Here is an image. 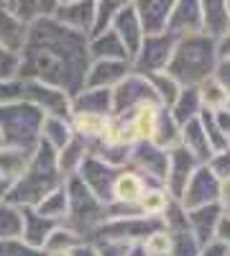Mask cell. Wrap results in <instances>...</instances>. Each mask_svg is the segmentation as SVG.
<instances>
[{
	"mask_svg": "<svg viewBox=\"0 0 230 256\" xmlns=\"http://www.w3.org/2000/svg\"><path fill=\"white\" fill-rule=\"evenodd\" d=\"M151 184L146 182L141 174H136L133 169H120L118 177H115V184H113V200L110 202H123V205H138V200L146 195V190ZM108 202V205H110Z\"/></svg>",
	"mask_w": 230,
	"mask_h": 256,
	"instance_id": "obj_22",
	"label": "cell"
},
{
	"mask_svg": "<svg viewBox=\"0 0 230 256\" xmlns=\"http://www.w3.org/2000/svg\"><path fill=\"white\" fill-rule=\"evenodd\" d=\"M205 166L210 169V174H213L220 184L228 182V180H230V148H225V152H215L210 159H207Z\"/></svg>",
	"mask_w": 230,
	"mask_h": 256,
	"instance_id": "obj_41",
	"label": "cell"
},
{
	"mask_svg": "<svg viewBox=\"0 0 230 256\" xmlns=\"http://www.w3.org/2000/svg\"><path fill=\"white\" fill-rule=\"evenodd\" d=\"M179 136H182V126L174 120L169 108H159L151 144H156L159 148H164V152H172L174 146H179Z\"/></svg>",
	"mask_w": 230,
	"mask_h": 256,
	"instance_id": "obj_28",
	"label": "cell"
},
{
	"mask_svg": "<svg viewBox=\"0 0 230 256\" xmlns=\"http://www.w3.org/2000/svg\"><path fill=\"white\" fill-rule=\"evenodd\" d=\"M41 123L44 113L26 100L0 105V146L33 154L41 144Z\"/></svg>",
	"mask_w": 230,
	"mask_h": 256,
	"instance_id": "obj_4",
	"label": "cell"
},
{
	"mask_svg": "<svg viewBox=\"0 0 230 256\" xmlns=\"http://www.w3.org/2000/svg\"><path fill=\"white\" fill-rule=\"evenodd\" d=\"M8 8L23 26H31L41 18H51L56 3H44V0H8Z\"/></svg>",
	"mask_w": 230,
	"mask_h": 256,
	"instance_id": "obj_30",
	"label": "cell"
},
{
	"mask_svg": "<svg viewBox=\"0 0 230 256\" xmlns=\"http://www.w3.org/2000/svg\"><path fill=\"white\" fill-rule=\"evenodd\" d=\"M18 80L44 82L74 98L85 88L90 70L87 36L59 26L54 18H41L28 26L26 44L20 49Z\"/></svg>",
	"mask_w": 230,
	"mask_h": 256,
	"instance_id": "obj_1",
	"label": "cell"
},
{
	"mask_svg": "<svg viewBox=\"0 0 230 256\" xmlns=\"http://www.w3.org/2000/svg\"><path fill=\"white\" fill-rule=\"evenodd\" d=\"M166 166H169V152L159 148L151 141H141L131 148L128 169L141 174L151 187H164L166 180Z\"/></svg>",
	"mask_w": 230,
	"mask_h": 256,
	"instance_id": "obj_10",
	"label": "cell"
},
{
	"mask_svg": "<svg viewBox=\"0 0 230 256\" xmlns=\"http://www.w3.org/2000/svg\"><path fill=\"white\" fill-rule=\"evenodd\" d=\"M72 138H74V131L67 118H44V123H41V144L51 148L54 154L61 152Z\"/></svg>",
	"mask_w": 230,
	"mask_h": 256,
	"instance_id": "obj_29",
	"label": "cell"
},
{
	"mask_svg": "<svg viewBox=\"0 0 230 256\" xmlns=\"http://www.w3.org/2000/svg\"><path fill=\"white\" fill-rule=\"evenodd\" d=\"M20 230H23V210L3 200L0 202V241L20 238Z\"/></svg>",
	"mask_w": 230,
	"mask_h": 256,
	"instance_id": "obj_34",
	"label": "cell"
},
{
	"mask_svg": "<svg viewBox=\"0 0 230 256\" xmlns=\"http://www.w3.org/2000/svg\"><path fill=\"white\" fill-rule=\"evenodd\" d=\"M200 13H202V26H200L202 36L220 41L230 31V13L225 0H200Z\"/></svg>",
	"mask_w": 230,
	"mask_h": 256,
	"instance_id": "obj_20",
	"label": "cell"
},
{
	"mask_svg": "<svg viewBox=\"0 0 230 256\" xmlns=\"http://www.w3.org/2000/svg\"><path fill=\"white\" fill-rule=\"evenodd\" d=\"M61 184H64V177L59 174L56 154L51 148H46L44 144H38V148L28 159V166L23 169V174L8 187L5 200L15 208H36L46 195H51Z\"/></svg>",
	"mask_w": 230,
	"mask_h": 256,
	"instance_id": "obj_3",
	"label": "cell"
},
{
	"mask_svg": "<svg viewBox=\"0 0 230 256\" xmlns=\"http://www.w3.org/2000/svg\"><path fill=\"white\" fill-rule=\"evenodd\" d=\"M172 198L166 195L164 187H149L146 190V195L138 200V208H141V216L146 218H161L166 208H169Z\"/></svg>",
	"mask_w": 230,
	"mask_h": 256,
	"instance_id": "obj_37",
	"label": "cell"
},
{
	"mask_svg": "<svg viewBox=\"0 0 230 256\" xmlns=\"http://www.w3.org/2000/svg\"><path fill=\"white\" fill-rule=\"evenodd\" d=\"M202 26V13H200V0H177L169 13V24H166V34L174 38L195 36L200 34Z\"/></svg>",
	"mask_w": 230,
	"mask_h": 256,
	"instance_id": "obj_15",
	"label": "cell"
},
{
	"mask_svg": "<svg viewBox=\"0 0 230 256\" xmlns=\"http://www.w3.org/2000/svg\"><path fill=\"white\" fill-rule=\"evenodd\" d=\"M87 156H90L87 144L82 141L79 136H74L64 148H61V152H56V166H59V174L64 177V182H67L69 177H77L82 162H85Z\"/></svg>",
	"mask_w": 230,
	"mask_h": 256,
	"instance_id": "obj_27",
	"label": "cell"
},
{
	"mask_svg": "<svg viewBox=\"0 0 230 256\" xmlns=\"http://www.w3.org/2000/svg\"><path fill=\"white\" fill-rule=\"evenodd\" d=\"M174 0H138L133 3L138 24L143 28V36H159L166 34V24H169Z\"/></svg>",
	"mask_w": 230,
	"mask_h": 256,
	"instance_id": "obj_18",
	"label": "cell"
},
{
	"mask_svg": "<svg viewBox=\"0 0 230 256\" xmlns=\"http://www.w3.org/2000/svg\"><path fill=\"white\" fill-rule=\"evenodd\" d=\"M200 166L202 164L190 152H184L182 146H174L169 152V166H166V180H164L166 195L179 202L182 195H184V190H187V184H190V180H192V174L197 172Z\"/></svg>",
	"mask_w": 230,
	"mask_h": 256,
	"instance_id": "obj_11",
	"label": "cell"
},
{
	"mask_svg": "<svg viewBox=\"0 0 230 256\" xmlns=\"http://www.w3.org/2000/svg\"><path fill=\"white\" fill-rule=\"evenodd\" d=\"M218 62H220L218 46L213 38H207L202 34L184 36V38H177L166 74L179 88H200L202 82H207L215 74Z\"/></svg>",
	"mask_w": 230,
	"mask_h": 256,
	"instance_id": "obj_2",
	"label": "cell"
},
{
	"mask_svg": "<svg viewBox=\"0 0 230 256\" xmlns=\"http://www.w3.org/2000/svg\"><path fill=\"white\" fill-rule=\"evenodd\" d=\"M56 256H97V248L92 244H79L77 248L64 251V254H56Z\"/></svg>",
	"mask_w": 230,
	"mask_h": 256,
	"instance_id": "obj_51",
	"label": "cell"
},
{
	"mask_svg": "<svg viewBox=\"0 0 230 256\" xmlns=\"http://www.w3.org/2000/svg\"><path fill=\"white\" fill-rule=\"evenodd\" d=\"M179 146L184 148V152H190L200 164H207V159L213 156V148H210V144H207V136H205V131H202L200 118H195V120H190V123L182 126Z\"/></svg>",
	"mask_w": 230,
	"mask_h": 256,
	"instance_id": "obj_26",
	"label": "cell"
},
{
	"mask_svg": "<svg viewBox=\"0 0 230 256\" xmlns=\"http://www.w3.org/2000/svg\"><path fill=\"white\" fill-rule=\"evenodd\" d=\"M28 159H31V154L20 152V148L0 146V182L13 184L20 174H23V169L28 166Z\"/></svg>",
	"mask_w": 230,
	"mask_h": 256,
	"instance_id": "obj_32",
	"label": "cell"
},
{
	"mask_svg": "<svg viewBox=\"0 0 230 256\" xmlns=\"http://www.w3.org/2000/svg\"><path fill=\"white\" fill-rule=\"evenodd\" d=\"M110 92H113V116H131L141 108H161L151 82L133 72L125 74V80L118 82Z\"/></svg>",
	"mask_w": 230,
	"mask_h": 256,
	"instance_id": "obj_7",
	"label": "cell"
},
{
	"mask_svg": "<svg viewBox=\"0 0 230 256\" xmlns=\"http://www.w3.org/2000/svg\"><path fill=\"white\" fill-rule=\"evenodd\" d=\"M51 18L59 26H64L74 34L90 36L92 18H95V0H64V3H56Z\"/></svg>",
	"mask_w": 230,
	"mask_h": 256,
	"instance_id": "obj_14",
	"label": "cell"
},
{
	"mask_svg": "<svg viewBox=\"0 0 230 256\" xmlns=\"http://www.w3.org/2000/svg\"><path fill=\"white\" fill-rule=\"evenodd\" d=\"M184 212H187V228H190V233L200 246H207L210 241H215L218 226L225 216L220 205H205V208L184 210Z\"/></svg>",
	"mask_w": 230,
	"mask_h": 256,
	"instance_id": "obj_17",
	"label": "cell"
},
{
	"mask_svg": "<svg viewBox=\"0 0 230 256\" xmlns=\"http://www.w3.org/2000/svg\"><path fill=\"white\" fill-rule=\"evenodd\" d=\"M228 256H230V251H228Z\"/></svg>",
	"mask_w": 230,
	"mask_h": 256,
	"instance_id": "obj_57",
	"label": "cell"
},
{
	"mask_svg": "<svg viewBox=\"0 0 230 256\" xmlns=\"http://www.w3.org/2000/svg\"><path fill=\"white\" fill-rule=\"evenodd\" d=\"M120 6H123L120 0H97V3H95V18H92V31H90L87 38L110 31L113 20H115V13L120 10Z\"/></svg>",
	"mask_w": 230,
	"mask_h": 256,
	"instance_id": "obj_38",
	"label": "cell"
},
{
	"mask_svg": "<svg viewBox=\"0 0 230 256\" xmlns=\"http://www.w3.org/2000/svg\"><path fill=\"white\" fill-rule=\"evenodd\" d=\"M72 113H85V116L113 118V92H110V90H92V88H82V90L72 98Z\"/></svg>",
	"mask_w": 230,
	"mask_h": 256,
	"instance_id": "obj_21",
	"label": "cell"
},
{
	"mask_svg": "<svg viewBox=\"0 0 230 256\" xmlns=\"http://www.w3.org/2000/svg\"><path fill=\"white\" fill-rule=\"evenodd\" d=\"M169 113L174 116V120H177L179 126H184V123H190V120L200 118L202 102H200L197 88H182V92L177 95V100H174V105L169 108Z\"/></svg>",
	"mask_w": 230,
	"mask_h": 256,
	"instance_id": "obj_31",
	"label": "cell"
},
{
	"mask_svg": "<svg viewBox=\"0 0 230 256\" xmlns=\"http://www.w3.org/2000/svg\"><path fill=\"white\" fill-rule=\"evenodd\" d=\"M225 6H228V13H230V0H225Z\"/></svg>",
	"mask_w": 230,
	"mask_h": 256,
	"instance_id": "obj_55",
	"label": "cell"
},
{
	"mask_svg": "<svg viewBox=\"0 0 230 256\" xmlns=\"http://www.w3.org/2000/svg\"><path fill=\"white\" fill-rule=\"evenodd\" d=\"M20 210H23V230H20V241H26L33 248H44L46 238L51 236V230L59 223L41 218L33 208H20Z\"/></svg>",
	"mask_w": 230,
	"mask_h": 256,
	"instance_id": "obj_25",
	"label": "cell"
},
{
	"mask_svg": "<svg viewBox=\"0 0 230 256\" xmlns=\"http://www.w3.org/2000/svg\"><path fill=\"white\" fill-rule=\"evenodd\" d=\"M110 31L120 38V44L125 46V52H128V59L136 56L138 46L143 44V38H146L143 36V28L138 24V16H136L133 3H123L120 6V10L115 13V20H113Z\"/></svg>",
	"mask_w": 230,
	"mask_h": 256,
	"instance_id": "obj_16",
	"label": "cell"
},
{
	"mask_svg": "<svg viewBox=\"0 0 230 256\" xmlns=\"http://www.w3.org/2000/svg\"><path fill=\"white\" fill-rule=\"evenodd\" d=\"M97 256H128V246H120V244H97Z\"/></svg>",
	"mask_w": 230,
	"mask_h": 256,
	"instance_id": "obj_48",
	"label": "cell"
},
{
	"mask_svg": "<svg viewBox=\"0 0 230 256\" xmlns=\"http://www.w3.org/2000/svg\"><path fill=\"white\" fill-rule=\"evenodd\" d=\"M200 256H228V248L220 241H210L207 246L200 248Z\"/></svg>",
	"mask_w": 230,
	"mask_h": 256,
	"instance_id": "obj_50",
	"label": "cell"
},
{
	"mask_svg": "<svg viewBox=\"0 0 230 256\" xmlns=\"http://www.w3.org/2000/svg\"><path fill=\"white\" fill-rule=\"evenodd\" d=\"M0 256H46V254L41 248L28 246L20 238H8V241H0Z\"/></svg>",
	"mask_w": 230,
	"mask_h": 256,
	"instance_id": "obj_43",
	"label": "cell"
},
{
	"mask_svg": "<svg viewBox=\"0 0 230 256\" xmlns=\"http://www.w3.org/2000/svg\"><path fill=\"white\" fill-rule=\"evenodd\" d=\"M26 36H28V26H23L10 13L8 0H0V46L13 54H20V49L26 44Z\"/></svg>",
	"mask_w": 230,
	"mask_h": 256,
	"instance_id": "obj_23",
	"label": "cell"
},
{
	"mask_svg": "<svg viewBox=\"0 0 230 256\" xmlns=\"http://www.w3.org/2000/svg\"><path fill=\"white\" fill-rule=\"evenodd\" d=\"M146 80L151 82L154 95H156V100H159L161 108H172L174 100H177V95L182 92L179 84H177L169 74H166V72H159V74H154V77H146Z\"/></svg>",
	"mask_w": 230,
	"mask_h": 256,
	"instance_id": "obj_40",
	"label": "cell"
},
{
	"mask_svg": "<svg viewBox=\"0 0 230 256\" xmlns=\"http://www.w3.org/2000/svg\"><path fill=\"white\" fill-rule=\"evenodd\" d=\"M213 118H215L218 131H220V134L228 138V144H230V110H228V108H223V110L213 113Z\"/></svg>",
	"mask_w": 230,
	"mask_h": 256,
	"instance_id": "obj_47",
	"label": "cell"
},
{
	"mask_svg": "<svg viewBox=\"0 0 230 256\" xmlns=\"http://www.w3.org/2000/svg\"><path fill=\"white\" fill-rule=\"evenodd\" d=\"M174 44H177V38L169 36V34L146 36L143 44L136 52V56L131 59V72L138 74V77H154L159 72H166Z\"/></svg>",
	"mask_w": 230,
	"mask_h": 256,
	"instance_id": "obj_8",
	"label": "cell"
},
{
	"mask_svg": "<svg viewBox=\"0 0 230 256\" xmlns=\"http://www.w3.org/2000/svg\"><path fill=\"white\" fill-rule=\"evenodd\" d=\"M67 187L61 184L59 190H54L51 195H46L44 200H41L33 210L38 212L41 218H46V220H54V223H61L67 218Z\"/></svg>",
	"mask_w": 230,
	"mask_h": 256,
	"instance_id": "obj_33",
	"label": "cell"
},
{
	"mask_svg": "<svg viewBox=\"0 0 230 256\" xmlns=\"http://www.w3.org/2000/svg\"><path fill=\"white\" fill-rule=\"evenodd\" d=\"M20 74V56L0 46V82H13Z\"/></svg>",
	"mask_w": 230,
	"mask_h": 256,
	"instance_id": "obj_42",
	"label": "cell"
},
{
	"mask_svg": "<svg viewBox=\"0 0 230 256\" xmlns=\"http://www.w3.org/2000/svg\"><path fill=\"white\" fill-rule=\"evenodd\" d=\"M141 248L146 256H166L169 254V236H166V230H156L154 236L146 238V244Z\"/></svg>",
	"mask_w": 230,
	"mask_h": 256,
	"instance_id": "obj_44",
	"label": "cell"
},
{
	"mask_svg": "<svg viewBox=\"0 0 230 256\" xmlns=\"http://www.w3.org/2000/svg\"><path fill=\"white\" fill-rule=\"evenodd\" d=\"M215 46H218V59H230V31L220 41H215Z\"/></svg>",
	"mask_w": 230,
	"mask_h": 256,
	"instance_id": "obj_53",
	"label": "cell"
},
{
	"mask_svg": "<svg viewBox=\"0 0 230 256\" xmlns=\"http://www.w3.org/2000/svg\"><path fill=\"white\" fill-rule=\"evenodd\" d=\"M156 113L159 108H141L131 116H123V118H128L131 128H133V136H136V144L141 141H151L154 136V123H156Z\"/></svg>",
	"mask_w": 230,
	"mask_h": 256,
	"instance_id": "obj_39",
	"label": "cell"
},
{
	"mask_svg": "<svg viewBox=\"0 0 230 256\" xmlns=\"http://www.w3.org/2000/svg\"><path fill=\"white\" fill-rule=\"evenodd\" d=\"M215 241H220L230 251V216H223V220L218 226V233H215Z\"/></svg>",
	"mask_w": 230,
	"mask_h": 256,
	"instance_id": "obj_49",
	"label": "cell"
},
{
	"mask_svg": "<svg viewBox=\"0 0 230 256\" xmlns=\"http://www.w3.org/2000/svg\"><path fill=\"white\" fill-rule=\"evenodd\" d=\"M128 256H146V254H143V248H141V246H136V248H131V251H128Z\"/></svg>",
	"mask_w": 230,
	"mask_h": 256,
	"instance_id": "obj_54",
	"label": "cell"
},
{
	"mask_svg": "<svg viewBox=\"0 0 230 256\" xmlns=\"http://www.w3.org/2000/svg\"><path fill=\"white\" fill-rule=\"evenodd\" d=\"M118 172H120V169H113V166L102 164L95 156H87L85 162H82V166H79L77 180L85 184L102 205H108L113 200V184H115Z\"/></svg>",
	"mask_w": 230,
	"mask_h": 256,
	"instance_id": "obj_12",
	"label": "cell"
},
{
	"mask_svg": "<svg viewBox=\"0 0 230 256\" xmlns=\"http://www.w3.org/2000/svg\"><path fill=\"white\" fill-rule=\"evenodd\" d=\"M67 187V218L61 220V226L69 228L72 233L82 241H87L92 233L108 220V212H105V205H102L92 192L82 184L77 177H69L64 182Z\"/></svg>",
	"mask_w": 230,
	"mask_h": 256,
	"instance_id": "obj_5",
	"label": "cell"
},
{
	"mask_svg": "<svg viewBox=\"0 0 230 256\" xmlns=\"http://www.w3.org/2000/svg\"><path fill=\"white\" fill-rule=\"evenodd\" d=\"M20 100V80L13 82H0V105H8Z\"/></svg>",
	"mask_w": 230,
	"mask_h": 256,
	"instance_id": "obj_45",
	"label": "cell"
},
{
	"mask_svg": "<svg viewBox=\"0 0 230 256\" xmlns=\"http://www.w3.org/2000/svg\"><path fill=\"white\" fill-rule=\"evenodd\" d=\"M166 256H169V254H166Z\"/></svg>",
	"mask_w": 230,
	"mask_h": 256,
	"instance_id": "obj_58",
	"label": "cell"
},
{
	"mask_svg": "<svg viewBox=\"0 0 230 256\" xmlns=\"http://www.w3.org/2000/svg\"><path fill=\"white\" fill-rule=\"evenodd\" d=\"M156 230H164V220L161 218H146V216H136V218H118V220H105L85 244H120V246H143L146 238L154 236Z\"/></svg>",
	"mask_w": 230,
	"mask_h": 256,
	"instance_id": "obj_6",
	"label": "cell"
},
{
	"mask_svg": "<svg viewBox=\"0 0 230 256\" xmlns=\"http://www.w3.org/2000/svg\"><path fill=\"white\" fill-rule=\"evenodd\" d=\"M228 110H230V100H228Z\"/></svg>",
	"mask_w": 230,
	"mask_h": 256,
	"instance_id": "obj_56",
	"label": "cell"
},
{
	"mask_svg": "<svg viewBox=\"0 0 230 256\" xmlns=\"http://www.w3.org/2000/svg\"><path fill=\"white\" fill-rule=\"evenodd\" d=\"M20 100L31 102L36 110L44 113V118H67L72 116V98L56 88H49L44 82L20 80Z\"/></svg>",
	"mask_w": 230,
	"mask_h": 256,
	"instance_id": "obj_9",
	"label": "cell"
},
{
	"mask_svg": "<svg viewBox=\"0 0 230 256\" xmlns=\"http://www.w3.org/2000/svg\"><path fill=\"white\" fill-rule=\"evenodd\" d=\"M79 244H85L77 233H72L69 228H64V226H56L54 230H51V236L46 238V244H44V251L46 256H56V254H64V251H72V248H77Z\"/></svg>",
	"mask_w": 230,
	"mask_h": 256,
	"instance_id": "obj_35",
	"label": "cell"
},
{
	"mask_svg": "<svg viewBox=\"0 0 230 256\" xmlns=\"http://www.w3.org/2000/svg\"><path fill=\"white\" fill-rule=\"evenodd\" d=\"M218 205L223 208L225 216H230V180L223 182V187H220V202H218Z\"/></svg>",
	"mask_w": 230,
	"mask_h": 256,
	"instance_id": "obj_52",
	"label": "cell"
},
{
	"mask_svg": "<svg viewBox=\"0 0 230 256\" xmlns=\"http://www.w3.org/2000/svg\"><path fill=\"white\" fill-rule=\"evenodd\" d=\"M197 92H200V102H202V110H207V113H218V110H223V108H228V92L220 88V84L215 82V77H210L207 82H202L200 88H197Z\"/></svg>",
	"mask_w": 230,
	"mask_h": 256,
	"instance_id": "obj_36",
	"label": "cell"
},
{
	"mask_svg": "<svg viewBox=\"0 0 230 256\" xmlns=\"http://www.w3.org/2000/svg\"><path fill=\"white\" fill-rule=\"evenodd\" d=\"M125 74H131L128 62H90V70L85 77V88L92 90H113L118 82L125 80Z\"/></svg>",
	"mask_w": 230,
	"mask_h": 256,
	"instance_id": "obj_19",
	"label": "cell"
},
{
	"mask_svg": "<svg viewBox=\"0 0 230 256\" xmlns=\"http://www.w3.org/2000/svg\"><path fill=\"white\" fill-rule=\"evenodd\" d=\"M213 77H215V82L220 84V88L228 92V98H230V59H220L218 62Z\"/></svg>",
	"mask_w": 230,
	"mask_h": 256,
	"instance_id": "obj_46",
	"label": "cell"
},
{
	"mask_svg": "<svg viewBox=\"0 0 230 256\" xmlns=\"http://www.w3.org/2000/svg\"><path fill=\"white\" fill-rule=\"evenodd\" d=\"M220 182L210 174V169L205 164L192 174L190 184H187L184 195L179 200V205L184 210H195V208H205V205H218L220 202Z\"/></svg>",
	"mask_w": 230,
	"mask_h": 256,
	"instance_id": "obj_13",
	"label": "cell"
},
{
	"mask_svg": "<svg viewBox=\"0 0 230 256\" xmlns=\"http://www.w3.org/2000/svg\"><path fill=\"white\" fill-rule=\"evenodd\" d=\"M87 52H90V62H128V52L120 44V38L113 31H105L100 36L87 38Z\"/></svg>",
	"mask_w": 230,
	"mask_h": 256,
	"instance_id": "obj_24",
	"label": "cell"
}]
</instances>
